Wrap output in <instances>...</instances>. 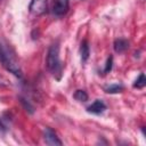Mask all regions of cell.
<instances>
[{
    "instance_id": "6da1fadb",
    "label": "cell",
    "mask_w": 146,
    "mask_h": 146,
    "mask_svg": "<svg viewBox=\"0 0 146 146\" xmlns=\"http://www.w3.org/2000/svg\"><path fill=\"white\" fill-rule=\"evenodd\" d=\"M0 63L8 72L13 73L17 78H22L23 72L16 54L13 48L5 42H0Z\"/></svg>"
},
{
    "instance_id": "7a4b0ae2",
    "label": "cell",
    "mask_w": 146,
    "mask_h": 146,
    "mask_svg": "<svg viewBox=\"0 0 146 146\" xmlns=\"http://www.w3.org/2000/svg\"><path fill=\"white\" fill-rule=\"evenodd\" d=\"M47 67L51 72V74L57 79L60 80L62 78V72H63V66L59 59V46L58 43H52L47 52Z\"/></svg>"
},
{
    "instance_id": "3957f363",
    "label": "cell",
    "mask_w": 146,
    "mask_h": 146,
    "mask_svg": "<svg viewBox=\"0 0 146 146\" xmlns=\"http://www.w3.org/2000/svg\"><path fill=\"white\" fill-rule=\"evenodd\" d=\"M47 7H48V2L47 0H32L29 9L33 15H42L47 11Z\"/></svg>"
},
{
    "instance_id": "277c9868",
    "label": "cell",
    "mask_w": 146,
    "mask_h": 146,
    "mask_svg": "<svg viewBox=\"0 0 146 146\" xmlns=\"http://www.w3.org/2000/svg\"><path fill=\"white\" fill-rule=\"evenodd\" d=\"M70 8L68 0H54L52 6V13L56 16H64Z\"/></svg>"
},
{
    "instance_id": "5b68a950",
    "label": "cell",
    "mask_w": 146,
    "mask_h": 146,
    "mask_svg": "<svg viewBox=\"0 0 146 146\" xmlns=\"http://www.w3.org/2000/svg\"><path fill=\"white\" fill-rule=\"evenodd\" d=\"M44 141L47 145H62V140L57 137L56 132L51 128H46L44 129Z\"/></svg>"
},
{
    "instance_id": "8992f818",
    "label": "cell",
    "mask_w": 146,
    "mask_h": 146,
    "mask_svg": "<svg viewBox=\"0 0 146 146\" xmlns=\"http://www.w3.org/2000/svg\"><path fill=\"white\" fill-rule=\"evenodd\" d=\"M106 110V105L103 100L100 99H96L91 105H89L87 107V112L89 113H92V114H102L104 111Z\"/></svg>"
},
{
    "instance_id": "52a82bcc",
    "label": "cell",
    "mask_w": 146,
    "mask_h": 146,
    "mask_svg": "<svg viewBox=\"0 0 146 146\" xmlns=\"http://www.w3.org/2000/svg\"><path fill=\"white\" fill-rule=\"evenodd\" d=\"M128 48H129V42H128L127 39L120 38V39H116V40L114 41V50H115L116 52H119V54L124 52Z\"/></svg>"
},
{
    "instance_id": "ba28073f",
    "label": "cell",
    "mask_w": 146,
    "mask_h": 146,
    "mask_svg": "<svg viewBox=\"0 0 146 146\" xmlns=\"http://www.w3.org/2000/svg\"><path fill=\"white\" fill-rule=\"evenodd\" d=\"M80 55H81V60L83 63H86L89 58V55H90V49H89V44L86 40H83L81 42V46H80Z\"/></svg>"
},
{
    "instance_id": "9c48e42d",
    "label": "cell",
    "mask_w": 146,
    "mask_h": 146,
    "mask_svg": "<svg viewBox=\"0 0 146 146\" xmlns=\"http://www.w3.org/2000/svg\"><path fill=\"white\" fill-rule=\"evenodd\" d=\"M145 86H146L145 74H144V73H141V74L136 79V81L133 82V87H135V88H138V89H143Z\"/></svg>"
},
{
    "instance_id": "30bf717a",
    "label": "cell",
    "mask_w": 146,
    "mask_h": 146,
    "mask_svg": "<svg viewBox=\"0 0 146 146\" xmlns=\"http://www.w3.org/2000/svg\"><path fill=\"white\" fill-rule=\"evenodd\" d=\"M122 90H123L122 84H111L105 89L107 94H117V92H121Z\"/></svg>"
},
{
    "instance_id": "8fae6325",
    "label": "cell",
    "mask_w": 146,
    "mask_h": 146,
    "mask_svg": "<svg viewBox=\"0 0 146 146\" xmlns=\"http://www.w3.org/2000/svg\"><path fill=\"white\" fill-rule=\"evenodd\" d=\"M73 97L78 100V102H87L88 100V95L84 90H76L73 95Z\"/></svg>"
},
{
    "instance_id": "7c38bea8",
    "label": "cell",
    "mask_w": 146,
    "mask_h": 146,
    "mask_svg": "<svg viewBox=\"0 0 146 146\" xmlns=\"http://www.w3.org/2000/svg\"><path fill=\"white\" fill-rule=\"evenodd\" d=\"M112 65H113V57L110 56L106 60V65H105V68H104V73H108L111 70H112Z\"/></svg>"
},
{
    "instance_id": "4fadbf2b",
    "label": "cell",
    "mask_w": 146,
    "mask_h": 146,
    "mask_svg": "<svg viewBox=\"0 0 146 146\" xmlns=\"http://www.w3.org/2000/svg\"><path fill=\"white\" fill-rule=\"evenodd\" d=\"M19 99H21V103H22V104L24 105V107L26 108V111H29L30 113H33V106H32V105H31L26 99H24L23 97H21Z\"/></svg>"
},
{
    "instance_id": "5bb4252c",
    "label": "cell",
    "mask_w": 146,
    "mask_h": 146,
    "mask_svg": "<svg viewBox=\"0 0 146 146\" xmlns=\"http://www.w3.org/2000/svg\"><path fill=\"white\" fill-rule=\"evenodd\" d=\"M7 84H8V81L2 75H0V87H6Z\"/></svg>"
}]
</instances>
